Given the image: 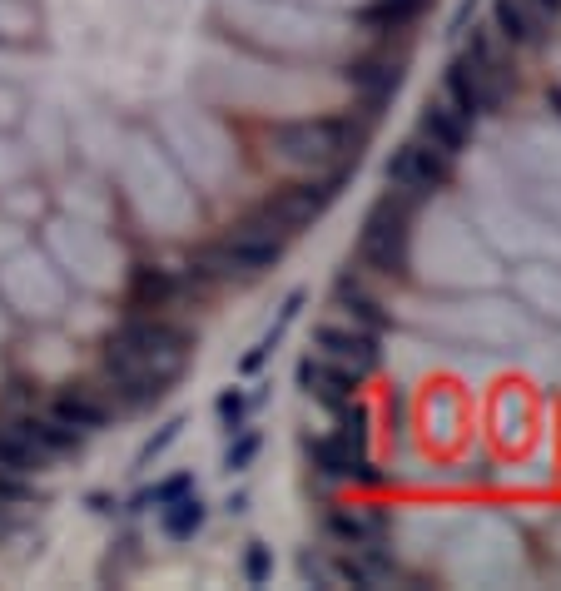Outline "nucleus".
<instances>
[{"label": "nucleus", "mask_w": 561, "mask_h": 591, "mask_svg": "<svg viewBox=\"0 0 561 591\" xmlns=\"http://www.w3.org/2000/svg\"><path fill=\"white\" fill-rule=\"evenodd\" d=\"M288 239H293V229L279 224L269 209H259L254 219L234 224V234H229L224 244L204 249V254L194 259V274H199V279H259L264 269H274L283 259Z\"/></svg>", "instance_id": "1"}, {"label": "nucleus", "mask_w": 561, "mask_h": 591, "mask_svg": "<svg viewBox=\"0 0 561 591\" xmlns=\"http://www.w3.org/2000/svg\"><path fill=\"white\" fill-rule=\"evenodd\" d=\"M184 363H189V333L164 318H135L105 343V368H144L174 383Z\"/></svg>", "instance_id": "2"}, {"label": "nucleus", "mask_w": 561, "mask_h": 591, "mask_svg": "<svg viewBox=\"0 0 561 591\" xmlns=\"http://www.w3.org/2000/svg\"><path fill=\"white\" fill-rule=\"evenodd\" d=\"M408 239H413V209H408L403 194H398V199L388 194V199H378L373 214L363 219L358 249H363V259H368L378 274L403 279V274H408Z\"/></svg>", "instance_id": "3"}, {"label": "nucleus", "mask_w": 561, "mask_h": 591, "mask_svg": "<svg viewBox=\"0 0 561 591\" xmlns=\"http://www.w3.org/2000/svg\"><path fill=\"white\" fill-rule=\"evenodd\" d=\"M502 85H507V70H502V60L487 45H472L467 55H457L447 65V100H452L457 115H487V110H497Z\"/></svg>", "instance_id": "4"}, {"label": "nucleus", "mask_w": 561, "mask_h": 591, "mask_svg": "<svg viewBox=\"0 0 561 591\" xmlns=\"http://www.w3.org/2000/svg\"><path fill=\"white\" fill-rule=\"evenodd\" d=\"M269 145L279 149L283 159H298V164H333L338 154H348L358 140L348 135L343 120H298V125L269 130Z\"/></svg>", "instance_id": "5"}, {"label": "nucleus", "mask_w": 561, "mask_h": 591, "mask_svg": "<svg viewBox=\"0 0 561 591\" xmlns=\"http://www.w3.org/2000/svg\"><path fill=\"white\" fill-rule=\"evenodd\" d=\"M447 169H452V159L442 149H432L427 140H413V145H403L388 159V184L403 199H413V194H427V189L447 184Z\"/></svg>", "instance_id": "6"}, {"label": "nucleus", "mask_w": 561, "mask_h": 591, "mask_svg": "<svg viewBox=\"0 0 561 591\" xmlns=\"http://www.w3.org/2000/svg\"><path fill=\"white\" fill-rule=\"evenodd\" d=\"M338 184H343V174H333V179H323V184H313V179H298V184H283L279 194L264 204L279 224H288L293 234L303 229V224H313L333 199H338Z\"/></svg>", "instance_id": "7"}, {"label": "nucleus", "mask_w": 561, "mask_h": 591, "mask_svg": "<svg viewBox=\"0 0 561 591\" xmlns=\"http://www.w3.org/2000/svg\"><path fill=\"white\" fill-rule=\"evenodd\" d=\"M318 353L338 368H348L353 378H363L373 363H378V348H373V333H358V328H318L313 333Z\"/></svg>", "instance_id": "8"}, {"label": "nucleus", "mask_w": 561, "mask_h": 591, "mask_svg": "<svg viewBox=\"0 0 561 591\" xmlns=\"http://www.w3.org/2000/svg\"><path fill=\"white\" fill-rule=\"evenodd\" d=\"M308 457H313V467L318 472H328V477H348V482H373L378 472H373V462L358 452V443H348V438H323V443H308Z\"/></svg>", "instance_id": "9"}, {"label": "nucleus", "mask_w": 561, "mask_h": 591, "mask_svg": "<svg viewBox=\"0 0 561 591\" xmlns=\"http://www.w3.org/2000/svg\"><path fill=\"white\" fill-rule=\"evenodd\" d=\"M298 383H303V393H313L318 403L338 408V403L353 398V383H358V378H353L348 368L328 363V358H303V363H298Z\"/></svg>", "instance_id": "10"}, {"label": "nucleus", "mask_w": 561, "mask_h": 591, "mask_svg": "<svg viewBox=\"0 0 561 591\" xmlns=\"http://www.w3.org/2000/svg\"><path fill=\"white\" fill-rule=\"evenodd\" d=\"M50 413H55L65 428H75V433L85 438V433L105 428V418H110V403H105L95 388H65V393H55Z\"/></svg>", "instance_id": "11"}, {"label": "nucleus", "mask_w": 561, "mask_h": 591, "mask_svg": "<svg viewBox=\"0 0 561 591\" xmlns=\"http://www.w3.org/2000/svg\"><path fill=\"white\" fill-rule=\"evenodd\" d=\"M110 383H115V403L120 408H149L169 393V378L159 373H144V368H105Z\"/></svg>", "instance_id": "12"}, {"label": "nucleus", "mask_w": 561, "mask_h": 591, "mask_svg": "<svg viewBox=\"0 0 561 591\" xmlns=\"http://www.w3.org/2000/svg\"><path fill=\"white\" fill-rule=\"evenodd\" d=\"M422 140L452 159L462 149V140H467V115H457L452 105H427L422 110Z\"/></svg>", "instance_id": "13"}, {"label": "nucleus", "mask_w": 561, "mask_h": 591, "mask_svg": "<svg viewBox=\"0 0 561 591\" xmlns=\"http://www.w3.org/2000/svg\"><path fill=\"white\" fill-rule=\"evenodd\" d=\"M328 532L348 547H368L378 532H383V517L378 512H363V507H333L328 512Z\"/></svg>", "instance_id": "14"}, {"label": "nucleus", "mask_w": 561, "mask_h": 591, "mask_svg": "<svg viewBox=\"0 0 561 591\" xmlns=\"http://www.w3.org/2000/svg\"><path fill=\"white\" fill-rule=\"evenodd\" d=\"M398 80H403L398 60H358V65H348V85L363 90L368 100H383L388 90H398Z\"/></svg>", "instance_id": "15"}, {"label": "nucleus", "mask_w": 561, "mask_h": 591, "mask_svg": "<svg viewBox=\"0 0 561 591\" xmlns=\"http://www.w3.org/2000/svg\"><path fill=\"white\" fill-rule=\"evenodd\" d=\"M179 294V279L169 269H140L135 284H130V303L135 308H169Z\"/></svg>", "instance_id": "16"}, {"label": "nucleus", "mask_w": 561, "mask_h": 591, "mask_svg": "<svg viewBox=\"0 0 561 591\" xmlns=\"http://www.w3.org/2000/svg\"><path fill=\"white\" fill-rule=\"evenodd\" d=\"M204 517H209V512H204L199 497H184V492H179V497L164 502V532H169V537H194V532L204 527Z\"/></svg>", "instance_id": "17"}, {"label": "nucleus", "mask_w": 561, "mask_h": 591, "mask_svg": "<svg viewBox=\"0 0 561 591\" xmlns=\"http://www.w3.org/2000/svg\"><path fill=\"white\" fill-rule=\"evenodd\" d=\"M497 30L512 45H537V20L527 15L522 0H497Z\"/></svg>", "instance_id": "18"}, {"label": "nucleus", "mask_w": 561, "mask_h": 591, "mask_svg": "<svg viewBox=\"0 0 561 591\" xmlns=\"http://www.w3.org/2000/svg\"><path fill=\"white\" fill-rule=\"evenodd\" d=\"M418 10H422V0H378V5L368 10V20H373V25H408Z\"/></svg>", "instance_id": "19"}, {"label": "nucleus", "mask_w": 561, "mask_h": 591, "mask_svg": "<svg viewBox=\"0 0 561 591\" xmlns=\"http://www.w3.org/2000/svg\"><path fill=\"white\" fill-rule=\"evenodd\" d=\"M338 303H343V308H348V313H353V318H358L363 328H378V323H383V313H378V303H373V298H368V294H358V289H348V284L338 289Z\"/></svg>", "instance_id": "20"}, {"label": "nucleus", "mask_w": 561, "mask_h": 591, "mask_svg": "<svg viewBox=\"0 0 561 591\" xmlns=\"http://www.w3.org/2000/svg\"><path fill=\"white\" fill-rule=\"evenodd\" d=\"M219 418H224L229 433L244 428V393H219Z\"/></svg>", "instance_id": "21"}, {"label": "nucleus", "mask_w": 561, "mask_h": 591, "mask_svg": "<svg viewBox=\"0 0 561 591\" xmlns=\"http://www.w3.org/2000/svg\"><path fill=\"white\" fill-rule=\"evenodd\" d=\"M269 567H274V562H269V547H259V542H254V547H249V557H244V577L259 587V582L269 577Z\"/></svg>", "instance_id": "22"}, {"label": "nucleus", "mask_w": 561, "mask_h": 591, "mask_svg": "<svg viewBox=\"0 0 561 591\" xmlns=\"http://www.w3.org/2000/svg\"><path fill=\"white\" fill-rule=\"evenodd\" d=\"M254 452H259V438H254V433H244L239 443L229 447V472H244V467L254 462Z\"/></svg>", "instance_id": "23"}, {"label": "nucleus", "mask_w": 561, "mask_h": 591, "mask_svg": "<svg viewBox=\"0 0 561 591\" xmlns=\"http://www.w3.org/2000/svg\"><path fill=\"white\" fill-rule=\"evenodd\" d=\"M179 428H184V423H169V428H164V433H159V438H154V443L144 447V462H149V457H154V452H164V447L174 443V438H179Z\"/></svg>", "instance_id": "24"}, {"label": "nucleus", "mask_w": 561, "mask_h": 591, "mask_svg": "<svg viewBox=\"0 0 561 591\" xmlns=\"http://www.w3.org/2000/svg\"><path fill=\"white\" fill-rule=\"evenodd\" d=\"M184 487H189V477H174V482H164L159 492H149V502H159V507H164V502H169V497H179Z\"/></svg>", "instance_id": "25"}, {"label": "nucleus", "mask_w": 561, "mask_h": 591, "mask_svg": "<svg viewBox=\"0 0 561 591\" xmlns=\"http://www.w3.org/2000/svg\"><path fill=\"white\" fill-rule=\"evenodd\" d=\"M532 5H537L542 15H557V10H561V0H532Z\"/></svg>", "instance_id": "26"}, {"label": "nucleus", "mask_w": 561, "mask_h": 591, "mask_svg": "<svg viewBox=\"0 0 561 591\" xmlns=\"http://www.w3.org/2000/svg\"><path fill=\"white\" fill-rule=\"evenodd\" d=\"M547 105H552V110L561 115V85H552V90H547Z\"/></svg>", "instance_id": "27"}]
</instances>
